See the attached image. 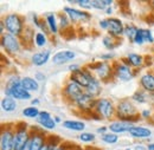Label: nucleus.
<instances>
[{
	"label": "nucleus",
	"instance_id": "25",
	"mask_svg": "<svg viewBox=\"0 0 154 150\" xmlns=\"http://www.w3.org/2000/svg\"><path fill=\"white\" fill-rule=\"evenodd\" d=\"M101 92H102V83L97 79L96 77H94L89 85L85 88V94H88L89 96H91L93 98H100L101 96Z\"/></svg>",
	"mask_w": 154,
	"mask_h": 150
},
{
	"label": "nucleus",
	"instance_id": "38",
	"mask_svg": "<svg viewBox=\"0 0 154 150\" xmlns=\"http://www.w3.org/2000/svg\"><path fill=\"white\" fill-rule=\"evenodd\" d=\"M78 140H79L82 143L90 144V143H94V142L96 141V135H95L94 132L83 131V132H81V134H79Z\"/></svg>",
	"mask_w": 154,
	"mask_h": 150
},
{
	"label": "nucleus",
	"instance_id": "39",
	"mask_svg": "<svg viewBox=\"0 0 154 150\" xmlns=\"http://www.w3.org/2000/svg\"><path fill=\"white\" fill-rule=\"evenodd\" d=\"M141 31H142V34H143V38H145V41L146 44H151V45H154V32L148 28V27H141Z\"/></svg>",
	"mask_w": 154,
	"mask_h": 150
},
{
	"label": "nucleus",
	"instance_id": "44",
	"mask_svg": "<svg viewBox=\"0 0 154 150\" xmlns=\"http://www.w3.org/2000/svg\"><path fill=\"white\" fill-rule=\"evenodd\" d=\"M98 27L102 31H108V18H102L98 20Z\"/></svg>",
	"mask_w": 154,
	"mask_h": 150
},
{
	"label": "nucleus",
	"instance_id": "27",
	"mask_svg": "<svg viewBox=\"0 0 154 150\" xmlns=\"http://www.w3.org/2000/svg\"><path fill=\"white\" fill-rule=\"evenodd\" d=\"M21 86L27 90L29 92H33V91H38L39 90V82L35 77H30V76H25L21 77Z\"/></svg>",
	"mask_w": 154,
	"mask_h": 150
},
{
	"label": "nucleus",
	"instance_id": "47",
	"mask_svg": "<svg viewBox=\"0 0 154 150\" xmlns=\"http://www.w3.org/2000/svg\"><path fill=\"white\" fill-rule=\"evenodd\" d=\"M108 131H109V128H108V125H102V127H98V128L96 129V134H98L100 136H102V135L107 134Z\"/></svg>",
	"mask_w": 154,
	"mask_h": 150
},
{
	"label": "nucleus",
	"instance_id": "54",
	"mask_svg": "<svg viewBox=\"0 0 154 150\" xmlns=\"http://www.w3.org/2000/svg\"><path fill=\"white\" fill-rule=\"evenodd\" d=\"M149 17H151V22H149V24H151V25H154V12H152V14H151Z\"/></svg>",
	"mask_w": 154,
	"mask_h": 150
},
{
	"label": "nucleus",
	"instance_id": "5",
	"mask_svg": "<svg viewBox=\"0 0 154 150\" xmlns=\"http://www.w3.org/2000/svg\"><path fill=\"white\" fill-rule=\"evenodd\" d=\"M113 64V70H114V77L116 80L127 83L133 80L136 77V72L134 69L126 62L125 58L121 59H116L115 62L112 63Z\"/></svg>",
	"mask_w": 154,
	"mask_h": 150
},
{
	"label": "nucleus",
	"instance_id": "52",
	"mask_svg": "<svg viewBox=\"0 0 154 150\" xmlns=\"http://www.w3.org/2000/svg\"><path fill=\"white\" fill-rule=\"evenodd\" d=\"M54 119H55V122H56L57 124H59V123H63V119H62L59 116H57V115H55V116H54Z\"/></svg>",
	"mask_w": 154,
	"mask_h": 150
},
{
	"label": "nucleus",
	"instance_id": "2",
	"mask_svg": "<svg viewBox=\"0 0 154 150\" xmlns=\"http://www.w3.org/2000/svg\"><path fill=\"white\" fill-rule=\"evenodd\" d=\"M85 66L94 74V76L102 84L110 83L112 80L115 79L114 70H113V64L112 63L97 60V62H93V63H90V64H88Z\"/></svg>",
	"mask_w": 154,
	"mask_h": 150
},
{
	"label": "nucleus",
	"instance_id": "46",
	"mask_svg": "<svg viewBox=\"0 0 154 150\" xmlns=\"http://www.w3.org/2000/svg\"><path fill=\"white\" fill-rule=\"evenodd\" d=\"M82 68H83V66H81L79 64H69V66H68V70L70 71V74H74V72H77V71H79Z\"/></svg>",
	"mask_w": 154,
	"mask_h": 150
},
{
	"label": "nucleus",
	"instance_id": "51",
	"mask_svg": "<svg viewBox=\"0 0 154 150\" xmlns=\"http://www.w3.org/2000/svg\"><path fill=\"white\" fill-rule=\"evenodd\" d=\"M113 12H114V7H113V6H109V7H108V8L104 11V13H106L107 16H110V17H112Z\"/></svg>",
	"mask_w": 154,
	"mask_h": 150
},
{
	"label": "nucleus",
	"instance_id": "48",
	"mask_svg": "<svg viewBox=\"0 0 154 150\" xmlns=\"http://www.w3.org/2000/svg\"><path fill=\"white\" fill-rule=\"evenodd\" d=\"M35 78H36V79H37V80H38L39 83H40V82H44V80H45V79H46V77H45V75H44V74H43V72H36V74H35Z\"/></svg>",
	"mask_w": 154,
	"mask_h": 150
},
{
	"label": "nucleus",
	"instance_id": "16",
	"mask_svg": "<svg viewBox=\"0 0 154 150\" xmlns=\"http://www.w3.org/2000/svg\"><path fill=\"white\" fill-rule=\"evenodd\" d=\"M140 89L154 96V71H146L139 78Z\"/></svg>",
	"mask_w": 154,
	"mask_h": 150
},
{
	"label": "nucleus",
	"instance_id": "10",
	"mask_svg": "<svg viewBox=\"0 0 154 150\" xmlns=\"http://www.w3.org/2000/svg\"><path fill=\"white\" fill-rule=\"evenodd\" d=\"M31 138V127L25 122H18L16 124V135H14V150H21Z\"/></svg>",
	"mask_w": 154,
	"mask_h": 150
},
{
	"label": "nucleus",
	"instance_id": "33",
	"mask_svg": "<svg viewBox=\"0 0 154 150\" xmlns=\"http://www.w3.org/2000/svg\"><path fill=\"white\" fill-rule=\"evenodd\" d=\"M48 43H49V36L48 34H45V33H43L40 31L36 32V34H35V41H33V44H35L36 47L44 50L45 46L48 45Z\"/></svg>",
	"mask_w": 154,
	"mask_h": 150
},
{
	"label": "nucleus",
	"instance_id": "40",
	"mask_svg": "<svg viewBox=\"0 0 154 150\" xmlns=\"http://www.w3.org/2000/svg\"><path fill=\"white\" fill-rule=\"evenodd\" d=\"M77 148H79L78 146H76L75 143H71V142H62L59 146L57 147L56 150H76Z\"/></svg>",
	"mask_w": 154,
	"mask_h": 150
},
{
	"label": "nucleus",
	"instance_id": "9",
	"mask_svg": "<svg viewBox=\"0 0 154 150\" xmlns=\"http://www.w3.org/2000/svg\"><path fill=\"white\" fill-rule=\"evenodd\" d=\"M16 124L6 123L1 127L0 134V150H14Z\"/></svg>",
	"mask_w": 154,
	"mask_h": 150
},
{
	"label": "nucleus",
	"instance_id": "13",
	"mask_svg": "<svg viewBox=\"0 0 154 150\" xmlns=\"http://www.w3.org/2000/svg\"><path fill=\"white\" fill-rule=\"evenodd\" d=\"M4 94H5V97H11L16 100H31L32 99L31 92L25 90L21 86V84L14 85V86H5Z\"/></svg>",
	"mask_w": 154,
	"mask_h": 150
},
{
	"label": "nucleus",
	"instance_id": "55",
	"mask_svg": "<svg viewBox=\"0 0 154 150\" xmlns=\"http://www.w3.org/2000/svg\"><path fill=\"white\" fill-rule=\"evenodd\" d=\"M85 150H101L98 149V148H95V147H87V148H84Z\"/></svg>",
	"mask_w": 154,
	"mask_h": 150
},
{
	"label": "nucleus",
	"instance_id": "4",
	"mask_svg": "<svg viewBox=\"0 0 154 150\" xmlns=\"http://www.w3.org/2000/svg\"><path fill=\"white\" fill-rule=\"evenodd\" d=\"M94 112L102 119V121H112L116 119V104L107 97H100L96 99Z\"/></svg>",
	"mask_w": 154,
	"mask_h": 150
},
{
	"label": "nucleus",
	"instance_id": "3",
	"mask_svg": "<svg viewBox=\"0 0 154 150\" xmlns=\"http://www.w3.org/2000/svg\"><path fill=\"white\" fill-rule=\"evenodd\" d=\"M2 22L5 25L6 33H10L12 36L19 37L23 34L24 30L26 28V21L23 16L18 13H8L5 17H2Z\"/></svg>",
	"mask_w": 154,
	"mask_h": 150
},
{
	"label": "nucleus",
	"instance_id": "45",
	"mask_svg": "<svg viewBox=\"0 0 154 150\" xmlns=\"http://www.w3.org/2000/svg\"><path fill=\"white\" fill-rule=\"evenodd\" d=\"M32 22H33V25H35V27H37V28H39L40 27V25H42V20H43V18H40L39 16H37V14H32Z\"/></svg>",
	"mask_w": 154,
	"mask_h": 150
},
{
	"label": "nucleus",
	"instance_id": "50",
	"mask_svg": "<svg viewBox=\"0 0 154 150\" xmlns=\"http://www.w3.org/2000/svg\"><path fill=\"white\" fill-rule=\"evenodd\" d=\"M134 150H147V146H143V144H135Z\"/></svg>",
	"mask_w": 154,
	"mask_h": 150
},
{
	"label": "nucleus",
	"instance_id": "28",
	"mask_svg": "<svg viewBox=\"0 0 154 150\" xmlns=\"http://www.w3.org/2000/svg\"><path fill=\"white\" fill-rule=\"evenodd\" d=\"M0 105H1V110L7 113L14 112L18 109V102L11 97H4L0 102Z\"/></svg>",
	"mask_w": 154,
	"mask_h": 150
},
{
	"label": "nucleus",
	"instance_id": "43",
	"mask_svg": "<svg viewBox=\"0 0 154 150\" xmlns=\"http://www.w3.org/2000/svg\"><path fill=\"white\" fill-rule=\"evenodd\" d=\"M152 115H153V111L151 109H142L140 111V117L143 118V119H151Z\"/></svg>",
	"mask_w": 154,
	"mask_h": 150
},
{
	"label": "nucleus",
	"instance_id": "58",
	"mask_svg": "<svg viewBox=\"0 0 154 150\" xmlns=\"http://www.w3.org/2000/svg\"><path fill=\"white\" fill-rule=\"evenodd\" d=\"M76 150H85V149H83V148H81V147H79V148H77Z\"/></svg>",
	"mask_w": 154,
	"mask_h": 150
},
{
	"label": "nucleus",
	"instance_id": "22",
	"mask_svg": "<svg viewBox=\"0 0 154 150\" xmlns=\"http://www.w3.org/2000/svg\"><path fill=\"white\" fill-rule=\"evenodd\" d=\"M129 136L135 140H146V138H149L152 136V130L147 127H142V125H136L129 130Z\"/></svg>",
	"mask_w": 154,
	"mask_h": 150
},
{
	"label": "nucleus",
	"instance_id": "31",
	"mask_svg": "<svg viewBox=\"0 0 154 150\" xmlns=\"http://www.w3.org/2000/svg\"><path fill=\"white\" fill-rule=\"evenodd\" d=\"M149 96L151 94H147L146 91H143L142 89H139V90H136L134 94H132L131 99L134 102L135 104H146L149 100Z\"/></svg>",
	"mask_w": 154,
	"mask_h": 150
},
{
	"label": "nucleus",
	"instance_id": "37",
	"mask_svg": "<svg viewBox=\"0 0 154 150\" xmlns=\"http://www.w3.org/2000/svg\"><path fill=\"white\" fill-rule=\"evenodd\" d=\"M69 2L71 5H77V8L83 11H89L93 8V0H71Z\"/></svg>",
	"mask_w": 154,
	"mask_h": 150
},
{
	"label": "nucleus",
	"instance_id": "17",
	"mask_svg": "<svg viewBox=\"0 0 154 150\" xmlns=\"http://www.w3.org/2000/svg\"><path fill=\"white\" fill-rule=\"evenodd\" d=\"M37 123L42 129L45 130H54L57 125V123L54 119V116L48 110H40V113L37 118Z\"/></svg>",
	"mask_w": 154,
	"mask_h": 150
},
{
	"label": "nucleus",
	"instance_id": "49",
	"mask_svg": "<svg viewBox=\"0 0 154 150\" xmlns=\"http://www.w3.org/2000/svg\"><path fill=\"white\" fill-rule=\"evenodd\" d=\"M39 103H40V99L39 98H32L31 102H30V105L31 106H38Z\"/></svg>",
	"mask_w": 154,
	"mask_h": 150
},
{
	"label": "nucleus",
	"instance_id": "32",
	"mask_svg": "<svg viewBox=\"0 0 154 150\" xmlns=\"http://www.w3.org/2000/svg\"><path fill=\"white\" fill-rule=\"evenodd\" d=\"M137 31H139V27L134 25V24H127L125 26V31H123V37L126 38L129 43L133 44L135 37L137 34Z\"/></svg>",
	"mask_w": 154,
	"mask_h": 150
},
{
	"label": "nucleus",
	"instance_id": "6",
	"mask_svg": "<svg viewBox=\"0 0 154 150\" xmlns=\"http://www.w3.org/2000/svg\"><path fill=\"white\" fill-rule=\"evenodd\" d=\"M0 45L2 51L8 57H17L24 49L19 37L12 36L10 33H5L0 38Z\"/></svg>",
	"mask_w": 154,
	"mask_h": 150
},
{
	"label": "nucleus",
	"instance_id": "35",
	"mask_svg": "<svg viewBox=\"0 0 154 150\" xmlns=\"http://www.w3.org/2000/svg\"><path fill=\"white\" fill-rule=\"evenodd\" d=\"M101 141H102L103 143H106V144L113 146V144L119 143V141H120V136L116 135V134H114V132L108 131L107 134H104V135L101 136Z\"/></svg>",
	"mask_w": 154,
	"mask_h": 150
},
{
	"label": "nucleus",
	"instance_id": "56",
	"mask_svg": "<svg viewBox=\"0 0 154 150\" xmlns=\"http://www.w3.org/2000/svg\"><path fill=\"white\" fill-rule=\"evenodd\" d=\"M149 5H151V7H152V10H153V12H154V0L149 1Z\"/></svg>",
	"mask_w": 154,
	"mask_h": 150
},
{
	"label": "nucleus",
	"instance_id": "34",
	"mask_svg": "<svg viewBox=\"0 0 154 150\" xmlns=\"http://www.w3.org/2000/svg\"><path fill=\"white\" fill-rule=\"evenodd\" d=\"M40 113V110H39L37 106H26L21 111V115L25 117V118H30V119H37Z\"/></svg>",
	"mask_w": 154,
	"mask_h": 150
},
{
	"label": "nucleus",
	"instance_id": "11",
	"mask_svg": "<svg viewBox=\"0 0 154 150\" xmlns=\"http://www.w3.org/2000/svg\"><path fill=\"white\" fill-rule=\"evenodd\" d=\"M49 135L37 127H31V138H30V150H42L48 143Z\"/></svg>",
	"mask_w": 154,
	"mask_h": 150
},
{
	"label": "nucleus",
	"instance_id": "20",
	"mask_svg": "<svg viewBox=\"0 0 154 150\" xmlns=\"http://www.w3.org/2000/svg\"><path fill=\"white\" fill-rule=\"evenodd\" d=\"M135 124L133 123H128V122H123V121H119V119H114L109 123L108 128H109V131L114 132L116 135H123L126 132H129V130L134 127Z\"/></svg>",
	"mask_w": 154,
	"mask_h": 150
},
{
	"label": "nucleus",
	"instance_id": "18",
	"mask_svg": "<svg viewBox=\"0 0 154 150\" xmlns=\"http://www.w3.org/2000/svg\"><path fill=\"white\" fill-rule=\"evenodd\" d=\"M76 58V53L71 50H60L57 51L56 53H54V56L51 58L52 64L55 65H63L66 63L72 62Z\"/></svg>",
	"mask_w": 154,
	"mask_h": 150
},
{
	"label": "nucleus",
	"instance_id": "21",
	"mask_svg": "<svg viewBox=\"0 0 154 150\" xmlns=\"http://www.w3.org/2000/svg\"><path fill=\"white\" fill-rule=\"evenodd\" d=\"M125 59H126V62L134 69L135 71L141 70L146 65V57L142 56V55H139V53H135V52L128 53L127 56L125 57Z\"/></svg>",
	"mask_w": 154,
	"mask_h": 150
},
{
	"label": "nucleus",
	"instance_id": "42",
	"mask_svg": "<svg viewBox=\"0 0 154 150\" xmlns=\"http://www.w3.org/2000/svg\"><path fill=\"white\" fill-rule=\"evenodd\" d=\"M98 59H100V60H102V62H107V63H113V62H115V60H116L115 55H114V53H112V52L100 55Z\"/></svg>",
	"mask_w": 154,
	"mask_h": 150
},
{
	"label": "nucleus",
	"instance_id": "26",
	"mask_svg": "<svg viewBox=\"0 0 154 150\" xmlns=\"http://www.w3.org/2000/svg\"><path fill=\"white\" fill-rule=\"evenodd\" d=\"M63 128L69 131L83 132L85 130V123L83 121H76V119H65L63 121Z\"/></svg>",
	"mask_w": 154,
	"mask_h": 150
},
{
	"label": "nucleus",
	"instance_id": "14",
	"mask_svg": "<svg viewBox=\"0 0 154 150\" xmlns=\"http://www.w3.org/2000/svg\"><path fill=\"white\" fill-rule=\"evenodd\" d=\"M95 104H96V98H93L91 96L88 94H84L74 105V108L77 111H81L82 115H84L85 117L90 112L94 111L95 109Z\"/></svg>",
	"mask_w": 154,
	"mask_h": 150
},
{
	"label": "nucleus",
	"instance_id": "53",
	"mask_svg": "<svg viewBox=\"0 0 154 150\" xmlns=\"http://www.w3.org/2000/svg\"><path fill=\"white\" fill-rule=\"evenodd\" d=\"M147 150H154V143H148L147 144Z\"/></svg>",
	"mask_w": 154,
	"mask_h": 150
},
{
	"label": "nucleus",
	"instance_id": "57",
	"mask_svg": "<svg viewBox=\"0 0 154 150\" xmlns=\"http://www.w3.org/2000/svg\"><path fill=\"white\" fill-rule=\"evenodd\" d=\"M115 150H133L132 148H119V149H115Z\"/></svg>",
	"mask_w": 154,
	"mask_h": 150
},
{
	"label": "nucleus",
	"instance_id": "24",
	"mask_svg": "<svg viewBox=\"0 0 154 150\" xmlns=\"http://www.w3.org/2000/svg\"><path fill=\"white\" fill-rule=\"evenodd\" d=\"M35 34H36V32H35L33 27L26 26V28L24 30L23 34L20 36V40H21V44H23L24 49L25 47L26 49H31V45L35 46V44H33V41H35Z\"/></svg>",
	"mask_w": 154,
	"mask_h": 150
},
{
	"label": "nucleus",
	"instance_id": "23",
	"mask_svg": "<svg viewBox=\"0 0 154 150\" xmlns=\"http://www.w3.org/2000/svg\"><path fill=\"white\" fill-rule=\"evenodd\" d=\"M44 20H45V22H46V26H48V28H49L50 34L57 36L58 33H59L57 13H54V12L46 13V14L44 16Z\"/></svg>",
	"mask_w": 154,
	"mask_h": 150
},
{
	"label": "nucleus",
	"instance_id": "12",
	"mask_svg": "<svg viewBox=\"0 0 154 150\" xmlns=\"http://www.w3.org/2000/svg\"><path fill=\"white\" fill-rule=\"evenodd\" d=\"M94 77H95L94 74H93V72H91L87 66H83L79 71L74 72V74H70L68 79H70V80L75 82L76 84H78L79 86H82V88L85 90V88L89 85L90 80H91Z\"/></svg>",
	"mask_w": 154,
	"mask_h": 150
},
{
	"label": "nucleus",
	"instance_id": "29",
	"mask_svg": "<svg viewBox=\"0 0 154 150\" xmlns=\"http://www.w3.org/2000/svg\"><path fill=\"white\" fill-rule=\"evenodd\" d=\"M122 39L119 38H114L109 34H104L102 37V45L108 50V51H114L117 46H120Z\"/></svg>",
	"mask_w": 154,
	"mask_h": 150
},
{
	"label": "nucleus",
	"instance_id": "41",
	"mask_svg": "<svg viewBox=\"0 0 154 150\" xmlns=\"http://www.w3.org/2000/svg\"><path fill=\"white\" fill-rule=\"evenodd\" d=\"M133 44L137 45V46H142V45H145V44H146V41H145V38H143V34H142V31H141V27H139L137 34H136V37H135L134 41H133Z\"/></svg>",
	"mask_w": 154,
	"mask_h": 150
},
{
	"label": "nucleus",
	"instance_id": "36",
	"mask_svg": "<svg viewBox=\"0 0 154 150\" xmlns=\"http://www.w3.org/2000/svg\"><path fill=\"white\" fill-rule=\"evenodd\" d=\"M113 0H93V8L104 12L109 6H113Z\"/></svg>",
	"mask_w": 154,
	"mask_h": 150
},
{
	"label": "nucleus",
	"instance_id": "1",
	"mask_svg": "<svg viewBox=\"0 0 154 150\" xmlns=\"http://www.w3.org/2000/svg\"><path fill=\"white\" fill-rule=\"evenodd\" d=\"M140 118V112L131 98H123L116 103V119L135 124Z\"/></svg>",
	"mask_w": 154,
	"mask_h": 150
},
{
	"label": "nucleus",
	"instance_id": "30",
	"mask_svg": "<svg viewBox=\"0 0 154 150\" xmlns=\"http://www.w3.org/2000/svg\"><path fill=\"white\" fill-rule=\"evenodd\" d=\"M57 17H58V26H59V31H62L63 33H65L68 30H71L72 24H71V21H70L69 17H68L65 13H63V12L60 11V12H58L57 13Z\"/></svg>",
	"mask_w": 154,
	"mask_h": 150
},
{
	"label": "nucleus",
	"instance_id": "19",
	"mask_svg": "<svg viewBox=\"0 0 154 150\" xmlns=\"http://www.w3.org/2000/svg\"><path fill=\"white\" fill-rule=\"evenodd\" d=\"M51 50L50 49H44V50H40L38 52H35L31 58H30V63L33 65V66H44L45 64H48V62L51 59Z\"/></svg>",
	"mask_w": 154,
	"mask_h": 150
},
{
	"label": "nucleus",
	"instance_id": "7",
	"mask_svg": "<svg viewBox=\"0 0 154 150\" xmlns=\"http://www.w3.org/2000/svg\"><path fill=\"white\" fill-rule=\"evenodd\" d=\"M60 92H62L63 99H64L68 104H71V105L74 106L77 100H78L83 94H85V90H84L82 86H79L78 84H76L75 82L68 79V80L64 83V85H63Z\"/></svg>",
	"mask_w": 154,
	"mask_h": 150
},
{
	"label": "nucleus",
	"instance_id": "8",
	"mask_svg": "<svg viewBox=\"0 0 154 150\" xmlns=\"http://www.w3.org/2000/svg\"><path fill=\"white\" fill-rule=\"evenodd\" d=\"M62 12L65 13L69 17L71 24L75 25V26H79L82 24H87L93 18V14L89 11H83V10H79V8L72 7V6H64Z\"/></svg>",
	"mask_w": 154,
	"mask_h": 150
},
{
	"label": "nucleus",
	"instance_id": "15",
	"mask_svg": "<svg viewBox=\"0 0 154 150\" xmlns=\"http://www.w3.org/2000/svg\"><path fill=\"white\" fill-rule=\"evenodd\" d=\"M125 24L123 21L117 17H108V31L107 34L112 36L114 38H121L123 37V31H125Z\"/></svg>",
	"mask_w": 154,
	"mask_h": 150
}]
</instances>
